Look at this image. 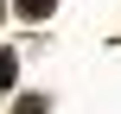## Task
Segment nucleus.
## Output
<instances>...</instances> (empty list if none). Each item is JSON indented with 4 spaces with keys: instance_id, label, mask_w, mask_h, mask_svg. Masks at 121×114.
<instances>
[{
    "instance_id": "obj_4",
    "label": "nucleus",
    "mask_w": 121,
    "mask_h": 114,
    "mask_svg": "<svg viewBox=\"0 0 121 114\" xmlns=\"http://www.w3.org/2000/svg\"><path fill=\"white\" fill-rule=\"evenodd\" d=\"M0 13H6V0H0Z\"/></svg>"
},
{
    "instance_id": "obj_1",
    "label": "nucleus",
    "mask_w": 121,
    "mask_h": 114,
    "mask_svg": "<svg viewBox=\"0 0 121 114\" xmlns=\"http://www.w3.org/2000/svg\"><path fill=\"white\" fill-rule=\"evenodd\" d=\"M13 76H19V57H13V51H0V89H13Z\"/></svg>"
},
{
    "instance_id": "obj_3",
    "label": "nucleus",
    "mask_w": 121,
    "mask_h": 114,
    "mask_svg": "<svg viewBox=\"0 0 121 114\" xmlns=\"http://www.w3.org/2000/svg\"><path fill=\"white\" fill-rule=\"evenodd\" d=\"M13 114H45V95H26V102H19Z\"/></svg>"
},
{
    "instance_id": "obj_2",
    "label": "nucleus",
    "mask_w": 121,
    "mask_h": 114,
    "mask_svg": "<svg viewBox=\"0 0 121 114\" xmlns=\"http://www.w3.org/2000/svg\"><path fill=\"white\" fill-rule=\"evenodd\" d=\"M51 6H57V0H19V13H26V19H45Z\"/></svg>"
}]
</instances>
